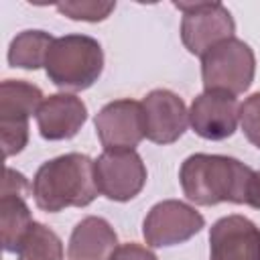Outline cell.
<instances>
[{
	"instance_id": "obj_3",
	"label": "cell",
	"mask_w": 260,
	"mask_h": 260,
	"mask_svg": "<svg viewBox=\"0 0 260 260\" xmlns=\"http://www.w3.org/2000/svg\"><path fill=\"white\" fill-rule=\"evenodd\" d=\"M45 69L49 79L63 89H87L104 69V53L95 39L85 35H65L53 41Z\"/></svg>"
},
{
	"instance_id": "obj_11",
	"label": "cell",
	"mask_w": 260,
	"mask_h": 260,
	"mask_svg": "<svg viewBox=\"0 0 260 260\" xmlns=\"http://www.w3.org/2000/svg\"><path fill=\"white\" fill-rule=\"evenodd\" d=\"M144 136L156 144H171L183 136L189 112L183 100L169 89H154L142 100Z\"/></svg>"
},
{
	"instance_id": "obj_14",
	"label": "cell",
	"mask_w": 260,
	"mask_h": 260,
	"mask_svg": "<svg viewBox=\"0 0 260 260\" xmlns=\"http://www.w3.org/2000/svg\"><path fill=\"white\" fill-rule=\"evenodd\" d=\"M35 116L43 138L65 140L79 132L87 118V108L71 93H55L43 100Z\"/></svg>"
},
{
	"instance_id": "obj_1",
	"label": "cell",
	"mask_w": 260,
	"mask_h": 260,
	"mask_svg": "<svg viewBox=\"0 0 260 260\" xmlns=\"http://www.w3.org/2000/svg\"><path fill=\"white\" fill-rule=\"evenodd\" d=\"M254 175L250 167L223 154H191L179 171L187 199L197 205L248 203Z\"/></svg>"
},
{
	"instance_id": "obj_15",
	"label": "cell",
	"mask_w": 260,
	"mask_h": 260,
	"mask_svg": "<svg viewBox=\"0 0 260 260\" xmlns=\"http://www.w3.org/2000/svg\"><path fill=\"white\" fill-rule=\"evenodd\" d=\"M118 250L114 228L95 215L81 219L69 238V260H112Z\"/></svg>"
},
{
	"instance_id": "obj_19",
	"label": "cell",
	"mask_w": 260,
	"mask_h": 260,
	"mask_svg": "<svg viewBox=\"0 0 260 260\" xmlns=\"http://www.w3.org/2000/svg\"><path fill=\"white\" fill-rule=\"evenodd\" d=\"M240 124L246 138L260 148V91L246 98L240 106Z\"/></svg>"
},
{
	"instance_id": "obj_20",
	"label": "cell",
	"mask_w": 260,
	"mask_h": 260,
	"mask_svg": "<svg viewBox=\"0 0 260 260\" xmlns=\"http://www.w3.org/2000/svg\"><path fill=\"white\" fill-rule=\"evenodd\" d=\"M112 260H158V258L140 244H124L116 250Z\"/></svg>"
},
{
	"instance_id": "obj_9",
	"label": "cell",
	"mask_w": 260,
	"mask_h": 260,
	"mask_svg": "<svg viewBox=\"0 0 260 260\" xmlns=\"http://www.w3.org/2000/svg\"><path fill=\"white\" fill-rule=\"evenodd\" d=\"M95 132L106 150H134L144 138L142 104L134 100L106 104L95 116Z\"/></svg>"
},
{
	"instance_id": "obj_12",
	"label": "cell",
	"mask_w": 260,
	"mask_h": 260,
	"mask_svg": "<svg viewBox=\"0 0 260 260\" xmlns=\"http://www.w3.org/2000/svg\"><path fill=\"white\" fill-rule=\"evenodd\" d=\"M240 120L238 100L223 91H203L189 110L193 130L207 140H223L236 132Z\"/></svg>"
},
{
	"instance_id": "obj_16",
	"label": "cell",
	"mask_w": 260,
	"mask_h": 260,
	"mask_svg": "<svg viewBox=\"0 0 260 260\" xmlns=\"http://www.w3.org/2000/svg\"><path fill=\"white\" fill-rule=\"evenodd\" d=\"M53 37L45 30H24L16 35L8 49V63L20 69H39L45 65Z\"/></svg>"
},
{
	"instance_id": "obj_7",
	"label": "cell",
	"mask_w": 260,
	"mask_h": 260,
	"mask_svg": "<svg viewBox=\"0 0 260 260\" xmlns=\"http://www.w3.org/2000/svg\"><path fill=\"white\" fill-rule=\"evenodd\" d=\"M98 191L112 201L136 197L146 183V167L136 150H104L93 160Z\"/></svg>"
},
{
	"instance_id": "obj_6",
	"label": "cell",
	"mask_w": 260,
	"mask_h": 260,
	"mask_svg": "<svg viewBox=\"0 0 260 260\" xmlns=\"http://www.w3.org/2000/svg\"><path fill=\"white\" fill-rule=\"evenodd\" d=\"M183 12L181 39L189 53L205 55L221 41L234 39L236 22L230 10L219 2H175Z\"/></svg>"
},
{
	"instance_id": "obj_13",
	"label": "cell",
	"mask_w": 260,
	"mask_h": 260,
	"mask_svg": "<svg viewBox=\"0 0 260 260\" xmlns=\"http://www.w3.org/2000/svg\"><path fill=\"white\" fill-rule=\"evenodd\" d=\"M28 183L24 175L6 169L4 187L0 199V221H2V244L6 252H16L22 238L35 223L30 217V209L24 201V193Z\"/></svg>"
},
{
	"instance_id": "obj_17",
	"label": "cell",
	"mask_w": 260,
	"mask_h": 260,
	"mask_svg": "<svg viewBox=\"0 0 260 260\" xmlns=\"http://www.w3.org/2000/svg\"><path fill=\"white\" fill-rule=\"evenodd\" d=\"M16 256L18 260H63V244L53 230L35 221L22 238Z\"/></svg>"
},
{
	"instance_id": "obj_8",
	"label": "cell",
	"mask_w": 260,
	"mask_h": 260,
	"mask_svg": "<svg viewBox=\"0 0 260 260\" xmlns=\"http://www.w3.org/2000/svg\"><path fill=\"white\" fill-rule=\"evenodd\" d=\"M203 225H205L203 215L195 211L191 205L177 199H167L156 203L148 211L142 225V234L148 246L165 248L187 242Z\"/></svg>"
},
{
	"instance_id": "obj_10",
	"label": "cell",
	"mask_w": 260,
	"mask_h": 260,
	"mask_svg": "<svg viewBox=\"0 0 260 260\" xmlns=\"http://www.w3.org/2000/svg\"><path fill=\"white\" fill-rule=\"evenodd\" d=\"M209 260H260V228L244 215H228L209 232Z\"/></svg>"
},
{
	"instance_id": "obj_5",
	"label": "cell",
	"mask_w": 260,
	"mask_h": 260,
	"mask_svg": "<svg viewBox=\"0 0 260 260\" xmlns=\"http://www.w3.org/2000/svg\"><path fill=\"white\" fill-rule=\"evenodd\" d=\"M43 93L20 79H4L0 85V136L4 156L18 154L28 142V116L37 114Z\"/></svg>"
},
{
	"instance_id": "obj_4",
	"label": "cell",
	"mask_w": 260,
	"mask_h": 260,
	"mask_svg": "<svg viewBox=\"0 0 260 260\" xmlns=\"http://www.w3.org/2000/svg\"><path fill=\"white\" fill-rule=\"evenodd\" d=\"M254 71V51L240 39L221 41L201 57V77L205 91L238 95L252 85Z\"/></svg>"
},
{
	"instance_id": "obj_18",
	"label": "cell",
	"mask_w": 260,
	"mask_h": 260,
	"mask_svg": "<svg viewBox=\"0 0 260 260\" xmlns=\"http://www.w3.org/2000/svg\"><path fill=\"white\" fill-rule=\"evenodd\" d=\"M116 8L114 2H59L57 10L73 20H87L98 22L110 16V12Z\"/></svg>"
},
{
	"instance_id": "obj_2",
	"label": "cell",
	"mask_w": 260,
	"mask_h": 260,
	"mask_svg": "<svg viewBox=\"0 0 260 260\" xmlns=\"http://www.w3.org/2000/svg\"><path fill=\"white\" fill-rule=\"evenodd\" d=\"M98 193L93 160L79 152H69L45 162L32 179L35 203L49 213L65 207H85Z\"/></svg>"
},
{
	"instance_id": "obj_21",
	"label": "cell",
	"mask_w": 260,
	"mask_h": 260,
	"mask_svg": "<svg viewBox=\"0 0 260 260\" xmlns=\"http://www.w3.org/2000/svg\"><path fill=\"white\" fill-rule=\"evenodd\" d=\"M248 205L260 209V173H256L254 179H252V187H250V195H248Z\"/></svg>"
}]
</instances>
